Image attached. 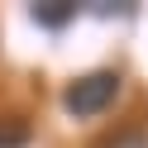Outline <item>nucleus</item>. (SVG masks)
I'll use <instances>...</instances> for the list:
<instances>
[{
  "mask_svg": "<svg viewBox=\"0 0 148 148\" xmlns=\"http://www.w3.org/2000/svg\"><path fill=\"white\" fill-rule=\"evenodd\" d=\"M115 96H119V72H86V77H77L67 86L62 105L72 115H100Z\"/></svg>",
  "mask_w": 148,
  "mask_h": 148,
  "instance_id": "nucleus-1",
  "label": "nucleus"
},
{
  "mask_svg": "<svg viewBox=\"0 0 148 148\" xmlns=\"http://www.w3.org/2000/svg\"><path fill=\"white\" fill-rule=\"evenodd\" d=\"M24 143H29V124L14 119V115H5L0 119V148H24Z\"/></svg>",
  "mask_w": 148,
  "mask_h": 148,
  "instance_id": "nucleus-2",
  "label": "nucleus"
}]
</instances>
